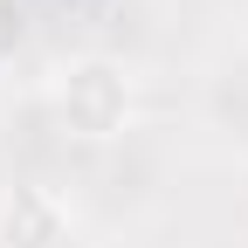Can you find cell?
<instances>
[{"mask_svg":"<svg viewBox=\"0 0 248 248\" xmlns=\"http://www.w3.org/2000/svg\"><path fill=\"white\" fill-rule=\"evenodd\" d=\"M21 42V7H14V0H0V55H7Z\"/></svg>","mask_w":248,"mask_h":248,"instance_id":"6da1fadb","label":"cell"}]
</instances>
